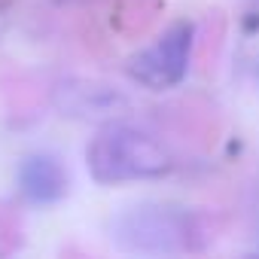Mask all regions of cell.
<instances>
[{"label": "cell", "instance_id": "obj_5", "mask_svg": "<svg viewBox=\"0 0 259 259\" xmlns=\"http://www.w3.org/2000/svg\"><path fill=\"white\" fill-rule=\"evenodd\" d=\"M58 107L67 116L89 119V116H107L116 107H125V98H119L113 89L95 85V82H61Z\"/></svg>", "mask_w": 259, "mask_h": 259}, {"label": "cell", "instance_id": "obj_2", "mask_svg": "<svg viewBox=\"0 0 259 259\" xmlns=\"http://www.w3.org/2000/svg\"><path fill=\"white\" fill-rule=\"evenodd\" d=\"M195 235V220L171 204L147 201L110 220V241L125 253H183Z\"/></svg>", "mask_w": 259, "mask_h": 259}, {"label": "cell", "instance_id": "obj_3", "mask_svg": "<svg viewBox=\"0 0 259 259\" xmlns=\"http://www.w3.org/2000/svg\"><path fill=\"white\" fill-rule=\"evenodd\" d=\"M192 46H195V28H192V22L180 19V22L168 25L156 43H150L147 49H141L128 58L125 70L138 85H144L150 92L174 89L189 73Z\"/></svg>", "mask_w": 259, "mask_h": 259}, {"label": "cell", "instance_id": "obj_4", "mask_svg": "<svg viewBox=\"0 0 259 259\" xmlns=\"http://www.w3.org/2000/svg\"><path fill=\"white\" fill-rule=\"evenodd\" d=\"M19 189L31 204H55L70 189V174L61 159L49 153H34L19 165Z\"/></svg>", "mask_w": 259, "mask_h": 259}, {"label": "cell", "instance_id": "obj_8", "mask_svg": "<svg viewBox=\"0 0 259 259\" xmlns=\"http://www.w3.org/2000/svg\"><path fill=\"white\" fill-rule=\"evenodd\" d=\"M256 76H259V67H256Z\"/></svg>", "mask_w": 259, "mask_h": 259}, {"label": "cell", "instance_id": "obj_7", "mask_svg": "<svg viewBox=\"0 0 259 259\" xmlns=\"http://www.w3.org/2000/svg\"><path fill=\"white\" fill-rule=\"evenodd\" d=\"M4 31H7V13L0 10V37H4Z\"/></svg>", "mask_w": 259, "mask_h": 259}, {"label": "cell", "instance_id": "obj_6", "mask_svg": "<svg viewBox=\"0 0 259 259\" xmlns=\"http://www.w3.org/2000/svg\"><path fill=\"white\" fill-rule=\"evenodd\" d=\"M247 16H250V22L259 28V0H247Z\"/></svg>", "mask_w": 259, "mask_h": 259}, {"label": "cell", "instance_id": "obj_1", "mask_svg": "<svg viewBox=\"0 0 259 259\" xmlns=\"http://www.w3.org/2000/svg\"><path fill=\"white\" fill-rule=\"evenodd\" d=\"M85 165L95 183L116 186L135 180H156L168 174L174 162L150 132L128 122H110L89 141Z\"/></svg>", "mask_w": 259, "mask_h": 259}]
</instances>
